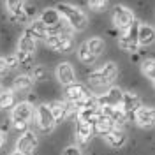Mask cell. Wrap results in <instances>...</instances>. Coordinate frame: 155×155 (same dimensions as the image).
<instances>
[{
	"label": "cell",
	"instance_id": "5",
	"mask_svg": "<svg viewBox=\"0 0 155 155\" xmlns=\"http://www.w3.org/2000/svg\"><path fill=\"white\" fill-rule=\"evenodd\" d=\"M49 111H51V115L55 118V124H60V122H64L65 118L72 115L74 111H76V107L74 104H65V102H62V101H53V102H49L48 104Z\"/></svg>",
	"mask_w": 155,
	"mask_h": 155
},
{
	"label": "cell",
	"instance_id": "37",
	"mask_svg": "<svg viewBox=\"0 0 155 155\" xmlns=\"http://www.w3.org/2000/svg\"><path fill=\"white\" fill-rule=\"evenodd\" d=\"M23 12L27 14V18H32V16L37 12V9H35L34 5H23Z\"/></svg>",
	"mask_w": 155,
	"mask_h": 155
},
{
	"label": "cell",
	"instance_id": "12",
	"mask_svg": "<svg viewBox=\"0 0 155 155\" xmlns=\"http://www.w3.org/2000/svg\"><path fill=\"white\" fill-rule=\"evenodd\" d=\"M32 115H34V109L30 106V102H19L12 107L11 118H12V122H28Z\"/></svg>",
	"mask_w": 155,
	"mask_h": 155
},
{
	"label": "cell",
	"instance_id": "33",
	"mask_svg": "<svg viewBox=\"0 0 155 155\" xmlns=\"http://www.w3.org/2000/svg\"><path fill=\"white\" fill-rule=\"evenodd\" d=\"M46 76H48L46 69L42 67V65H37V67L34 69V76H32V79H34V81H44Z\"/></svg>",
	"mask_w": 155,
	"mask_h": 155
},
{
	"label": "cell",
	"instance_id": "22",
	"mask_svg": "<svg viewBox=\"0 0 155 155\" xmlns=\"http://www.w3.org/2000/svg\"><path fill=\"white\" fill-rule=\"evenodd\" d=\"M118 44H120V48L124 49V51H129V53H137V49H139L137 39L129 37V35H125V34H124V35H120Z\"/></svg>",
	"mask_w": 155,
	"mask_h": 155
},
{
	"label": "cell",
	"instance_id": "6",
	"mask_svg": "<svg viewBox=\"0 0 155 155\" xmlns=\"http://www.w3.org/2000/svg\"><path fill=\"white\" fill-rule=\"evenodd\" d=\"M37 145H39L37 136L28 130V132L21 134V137L16 141V150H18L19 153H23V155H32L34 152H35Z\"/></svg>",
	"mask_w": 155,
	"mask_h": 155
},
{
	"label": "cell",
	"instance_id": "26",
	"mask_svg": "<svg viewBox=\"0 0 155 155\" xmlns=\"http://www.w3.org/2000/svg\"><path fill=\"white\" fill-rule=\"evenodd\" d=\"M141 69H143V74L153 83L155 81V60L153 58H146V60H143Z\"/></svg>",
	"mask_w": 155,
	"mask_h": 155
},
{
	"label": "cell",
	"instance_id": "13",
	"mask_svg": "<svg viewBox=\"0 0 155 155\" xmlns=\"http://www.w3.org/2000/svg\"><path fill=\"white\" fill-rule=\"evenodd\" d=\"M134 118H136V122H137L139 127H152L155 122V109L153 107L141 106L134 113Z\"/></svg>",
	"mask_w": 155,
	"mask_h": 155
},
{
	"label": "cell",
	"instance_id": "18",
	"mask_svg": "<svg viewBox=\"0 0 155 155\" xmlns=\"http://www.w3.org/2000/svg\"><path fill=\"white\" fill-rule=\"evenodd\" d=\"M101 116H102L101 107H95V109H81V111H78V120H81V122L88 124L90 127L94 125Z\"/></svg>",
	"mask_w": 155,
	"mask_h": 155
},
{
	"label": "cell",
	"instance_id": "8",
	"mask_svg": "<svg viewBox=\"0 0 155 155\" xmlns=\"http://www.w3.org/2000/svg\"><path fill=\"white\" fill-rule=\"evenodd\" d=\"M35 116H37L39 127H41L44 132L53 130V127H55V118H53V115H51L48 104H41V106H37V109H35Z\"/></svg>",
	"mask_w": 155,
	"mask_h": 155
},
{
	"label": "cell",
	"instance_id": "16",
	"mask_svg": "<svg viewBox=\"0 0 155 155\" xmlns=\"http://www.w3.org/2000/svg\"><path fill=\"white\" fill-rule=\"evenodd\" d=\"M104 139H106V143L109 146H113V148H122V146L125 145L127 141V136L124 130H120V129H113L111 132H107L104 136Z\"/></svg>",
	"mask_w": 155,
	"mask_h": 155
},
{
	"label": "cell",
	"instance_id": "24",
	"mask_svg": "<svg viewBox=\"0 0 155 155\" xmlns=\"http://www.w3.org/2000/svg\"><path fill=\"white\" fill-rule=\"evenodd\" d=\"M85 44H87L88 51H90L92 55H95V57H99V55H101V53L104 51V48H106L104 41H102L101 37H94V39H90V41H87Z\"/></svg>",
	"mask_w": 155,
	"mask_h": 155
},
{
	"label": "cell",
	"instance_id": "2",
	"mask_svg": "<svg viewBox=\"0 0 155 155\" xmlns=\"http://www.w3.org/2000/svg\"><path fill=\"white\" fill-rule=\"evenodd\" d=\"M116 74H118L116 64L109 62V64H106L102 69L94 71V72L88 76V79H90V83H94V85H97V87H102V85H109V83L116 78Z\"/></svg>",
	"mask_w": 155,
	"mask_h": 155
},
{
	"label": "cell",
	"instance_id": "3",
	"mask_svg": "<svg viewBox=\"0 0 155 155\" xmlns=\"http://www.w3.org/2000/svg\"><path fill=\"white\" fill-rule=\"evenodd\" d=\"M48 46L55 51H60V53H69L74 48V39H72V34H60V35H49L46 39Z\"/></svg>",
	"mask_w": 155,
	"mask_h": 155
},
{
	"label": "cell",
	"instance_id": "9",
	"mask_svg": "<svg viewBox=\"0 0 155 155\" xmlns=\"http://www.w3.org/2000/svg\"><path fill=\"white\" fill-rule=\"evenodd\" d=\"M122 97H124V92L118 87H113L107 90V94L97 97V104L99 107L104 106H122Z\"/></svg>",
	"mask_w": 155,
	"mask_h": 155
},
{
	"label": "cell",
	"instance_id": "36",
	"mask_svg": "<svg viewBox=\"0 0 155 155\" xmlns=\"http://www.w3.org/2000/svg\"><path fill=\"white\" fill-rule=\"evenodd\" d=\"M64 155H81V152H79L78 146H67L64 150Z\"/></svg>",
	"mask_w": 155,
	"mask_h": 155
},
{
	"label": "cell",
	"instance_id": "10",
	"mask_svg": "<svg viewBox=\"0 0 155 155\" xmlns=\"http://www.w3.org/2000/svg\"><path fill=\"white\" fill-rule=\"evenodd\" d=\"M88 95H90V92L83 85H79V83H71V85L65 87V97H67V101L71 104H76V102L83 101Z\"/></svg>",
	"mask_w": 155,
	"mask_h": 155
},
{
	"label": "cell",
	"instance_id": "31",
	"mask_svg": "<svg viewBox=\"0 0 155 155\" xmlns=\"http://www.w3.org/2000/svg\"><path fill=\"white\" fill-rule=\"evenodd\" d=\"M9 19L12 21V23H27V21H28V18H27V14L23 12V9L16 11V12H11Z\"/></svg>",
	"mask_w": 155,
	"mask_h": 155
},
{
	"label": "cell",
	"instance_id": "20",
	"mask_svg": "<svg viewBox=\"0 0 155 155\" xmlns=\"http://www.w3.org/2000/svg\"><path fill=\"white\" fill-rule=\"evenodd\" d=\"M34 85V79L27 74H21V76H16L14 81H12V90L14 92H28Z\"/></svg>",
	"mask_w": 155,
	"mask_h": 155
},
{
	"label": "cell",
	"instance_id": "7",
	"mask_svg": "<svg viewBox=\"0 0 155 155\" xmlns=\"http://www.w3.org/2000/svg\"><path fill=\"white\" fill-rule=\"evenodd\" d=\"M101 111H102V115L106 116V118H109L113 122L115 129L122 130V127L125 125V122H127V115L124 113L122 107L120 106H104V107H101Z\"/></svg>",
	"mask_w": 155,
	"mask_h": 155
},
{
	"label": "cell",
	"instance_id": "4",
	"mask_svg": "<svg viewBox=\"0 0 155 155\" xmlns=\"http://www.w3.org/2000/svg\"><path fill=\"white\" fill-rule=\"evenodd\" d=\"M132 21H134L132 11L127 9L125 5H116L115 11H113V25H115L116 28L122 30V32H125V30L130 27Z\"/></svg>",
	"mask_w": 155,
	"mask_h": 155
},
{
	"label": "cell",
	"instance_id": "34",
	"mask_svg": "<svg viewBox=\"0 0 155 155\" xmlns=\"http://www.w3.org/2000/svg\"><path fill=\"white\" fill-rule=\"evenodd\" d=\"M4 60H5V64H7L9 71H11V69L19 67V64H18V57H16V55H9V57H7V58H4Z\"/></svg>",
	"mask_w": 155,
	"mask_h": 155
},
{
	"label": "cell",
	"instance_id": "29",
	"mask_svg": "<svg viewBox=\"0 0 155 155\" xmlns=\"http://www.w3.org/2000/svg\"><path fill=\"white\" fill-rule=\"evenodd\" d=\"M18 57V64L23 69H32L34 67V55L32 53H23V51H18L16 53Z\"/></svg>",
	"mask_w": 155,
	"mask_h": 155
},
{
	"label": "cell",
	"instance_id": "28",
	"mask_svg": "<svg viewBox=\"0 0 155 155\" xmlns=\"http://www.w3.org/2000/svg\"><path fill=\"white\" fill-rule=\"evenodd\" d=\"M78 55H79V60H81L83 64H87V65H92V64H94V62L97 60L95 55H92V53L88 51L87 44H81V46H79V51H78Z\"/></svg>",
	"mask_w": 155,
	"mask_h": 155
},
{
	"label": "cell",
	"instance_id": "35",
	"mask_svg": "<svg viewBox=\"0 0 155 155\" xmlns=\"http://www.w3.org/2000/svg\"><path fill=\"white\" fill-rule=\"evenodd\" d=\"M14 124V129L19 132V136L28 132V122H12Z\"/></svg>",
	"mask_w": 155,
	"mask_h": 155
},
{
	"label": "cell",
	"instance_id": "11",
	"mask_svg": "<svg viewBox=\"0 0 155 155\" xmlns=\"http://www.w3.org/2000/svg\"><path fill=\"white\" fill-rule=\"evenodd\" d=\"M141 107V99L137 94H132V92H124V97H122V109L127 116L134 115L136 111Z\"/></svg>",
	"mask_w": 155,
	"mask_h": 155
},
{
	"label": "cell",
	"instance_id": "17",
	"mask_svg": "<svg viewBox=\"0 0 155 155\" xmlns=\"http://www.w3.org/2000/svg\"><path fill=\"white\" fill-rule=\"evenodd\" d=\"M115 129V125H113V122L109 120V118H106V116L102 115L99 120H97L95 124L92 125V134H99V136H106L107 132H111Z\"/></svg>",
	"mask_w": 155,
	"mask_h": 155
},
{
	"label": "cell",
	"instance_id": "14",
	"mask_svg": "<svg viewBox=\"0 0 155 155\" xmlns=\"http://www.w3.org/2000/svg\"><path fill=\"white\" fill-rule=\"evenodd\" d=\"M57 78L58 81L62 83V85H71V83H76V74H74V69L72 65L69 64V62H62V64H58L57 67Z\"/></svg>",
	"mask_w": 155,
	"mask_h": 155
},
{
	"label": "cell",
	"instance_id": "21",
	"mask_svg": "<svg viewBox=\"0 0 155 155\" xmlns=\"http://www.w3.org/2000/svg\"><path fill=\"white\" fill-rule=\"evenodd\" d=\"M41 21L48 28H51V27H55V25H58L62 21V16L57 12V9H46V11H42V14H41Z\"/></svg>",
	"mask_w": 155,
	"mask_h": 155
},
{
	"label": "cell",
	"instance_id": "19",
	"mask_svg": "<svg viewBox=\"0 0 155 155\" xmlns=\"http://www.w3.org/2000/svg\"><path fill=\"white\" fill-rule=\"evenodd\" d=\"M92 127L85 124V122H81V120H78L76 124V137L78 141L81 143V145H88L90 143V139H92Z\"/></svg>",
	"mask_w": 155,
	"mask_h": 155
},
{
	"label": "cell",
	"instance_id": "27",
	"mask_svg": "<svg viewBox=\"0 0 155 155\" xmlns=\"http://www.w3.org/2000/svg\"><path fill=\"white\" fill-rule=\"evenodd\" d=\"M18 51L32 53V55H34V51H35V41H32L30 37H25V35H23L18 42Z\"/></svg>",
	"mask_w": 155,
	"mask_h": 155
},
{
	"label": "cell",
	"instance_id": "25",
	"mask_svg": "<svg viewBox=\"0 0 155 155\" xmlns=\"http://www.w3.org/2000/svg\"><path fill=\"white\" fill-rule=\"evenodd\" d=\"M74 107H76V111H81V109H95V107H99V104H97V97L90 94V95L85 97L83 101L76 102Z\"/></svg>",
	"mask_w": 155,
	"mask_h": 155
},
{
	"label": "cell",
	"instance_id": "40",
	"mask_svg": "<svg viewBox=\"0 0 155 155\" xmlns=\"http://www.w3.org/2000/svg\"><path fill=\"white\" fill-rule=\"evenodd\" d=\"M11 155H23V153H19V152H14V153H11Z\"/></svg>",
	"mask_w": 155,
	"mask_h": 155
},
{
	"label": "cell",
	"instance_id": "32",
	"mask_svg": "<svg viewBox=\"0 0 155 155\" xmlns=\"http://www.w3.org/2000/svg\"><path fill=\"white\" fill-rule=\"evenodd\" d=\"M88 7L92 11H104L107 7V0H88Z\"/></svg>",
	"mask_w": 155,
	"mask_h": 155
},
{
	"label": "cell",
	"instance_id": "1",
	"mask_svg": "<svg viewBox=\"0 0 155 155\" xmlns=\"http://www.w3.org/2000/svg\"><path fill=\"white\" fill-rule=\"evenodd\" d=\"M55 9H57V12L62 18H65V23H69V27L72 30H85L87 28L88 18L81 9H78V7L71 5V4H62V2L58 4Z\"/></svg>",
	"mask_w": 155,
	"mask_h": 155
},
{
	"label": "cell",
	"instance_id": "15",
	"mask_svg": "<svg viewBox=\"0 0 155 155\" xmlns=\"http://www.w3.org/2000/svg\"><path fill=\"white\" fill-rule=\"evenodd\" d=\"M155 39V32L153 27L150 25H141L139 23V28H137V44L139 46H150Z\"/></svg>",
	"mask_w": 155,
	"mask_h": 155
},
{
	"label": "cell",
	"instance_id": "38",
	"mask_svg": "<svg viewBox=\"0 0 155 155\" xmlns=\"http://www.w3.org/2000/svg\"><path fill=\"white\" fill-rule=\"evenodd\" d=\"M9 72V67H7V64H5V60L4 58H0V78L5 76Z\"/></svg>",
	"mask_w": 155,
	"mask_h": 155
},
{
	"label": "cell",
	"instance_id": "39",
	"mask_svg": "<svg viewBox=\"0 0 155 155\" xmlns=\"http://www.w3.org/2000/svg\"><path fill=\"white\" fill-rule=\"evenodd\" d=\"M4 143H5V134H4V132L0 130V148L4 146Z\"/></svg>",
	"mask_w": 155,
	"mask_h": 155
},
{
	"label": "cell",
	"instance_id": "30",
	"mask_svg": "<svg viewBox=\"0 0 155 155\" xmlns=\"http://www.w3.org/2000/svg\"><path fill=\"white\" fill-rule=\"evenodd\" d=\"M5 5H7L9 12H16V11L23 9L25 2H23V0H5Z\"/></svg>",
	"mask_w": 155,
	"mask_h": 155
},
{
	"label": "cell",
	"instance_id": "41",
	"mask_svg": "<svg viewBox=\"0 0 155 155\" xmlns=\"http://www.w3.org/2000/svg\"><path fill=\"white\" fill-rule=\"evenodd\" d=\"M2 92H4V87H2V85H0V94H2Z\"/></svg>",
	"mask_w": 155,
	"mask_h": 155
},
{
	"label": "cell",
	"instance_id": "23",
	"mask_svg": "<svg viewBox=\"0 0 155 155\" xmlns=\"http://www.w3.org/2000/svg\"><path fill=\"white\" fill-rule=\"evenodd\" d=\"M14 106H16V95H14V92L4 90L0 94V109H12Z\"/></svg>",
	"mask_w": 155,
	"mask_h": 155
}]
</instances>
